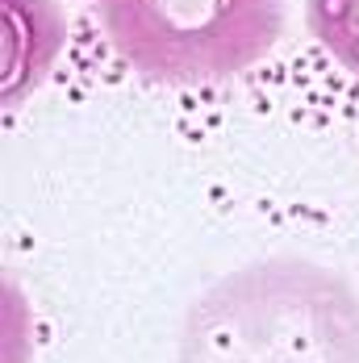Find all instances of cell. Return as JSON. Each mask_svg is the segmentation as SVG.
Masks as SVG:
<instances>
[{"mask_svg": "<svg viewBox=\"0 0 359 363\" xmlns=\"http://www.w3.org/2000/svg\"><path fill=\"white\" fill-rule=\"evenodd\" d=\"M180 363H359V292L309 259L247 263L192 301Z\"/></svg>", "mask_w": 359, "mask_h": 363, "instance_id": "6da1fadb", "label": "cell"}, {"mask_svg": "<svg viewBox=\"0 0 359 363\" xmlns=\"http://www.w3.org/2000/svg\"><path fill=\"white\" fill-rule=\"evenodd\" d=\"M109 46L155 84L251 72L285 34V0H96Z\"/></svg>", "mask_w": 359, "mask_h": 363, "instance_id": "7a4b0ae2", "label": "cell"}, {"mask_svg": "<svg viewBox=\"0 0 359 363\" xmlns=\"http://www.w3.org/2000/svg\"><path fill=\"white\" fill-rule=\"evenodd\" d=\"M305 21L326 55L359 79V0H305Z\"/></svg>", "mask_w": 359, "mask_h": 363, "instance_id": "3957f363", "label": "cell"}]
</instances>
